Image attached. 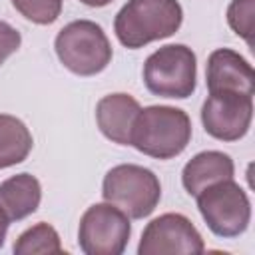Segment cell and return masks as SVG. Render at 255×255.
Segmentation results:
<instances>
[{
    "instance_id": "cell-1",
    "label": "cell",
    "mask_w": 255,
    "mask_h": 255,
    "mask_svg": "<svg viewBox=\"0 0 255 255\" xmlns=\"http://www.w3.org/2000/svg\"><path fill=\"white\" fill-rule=\"evenodd\" d=\"M191 139L189 116L171 106H147L135 116L129 145L155 159L179 155Z\"/></svg>"
},
{
    "instance_id": "cell-2",
    "label": "cell",
    "mask_w": 255,
    "mask_h": 255,
    "mask_svg": "<svg viewBox=\"0 0 255 255\" xmlns=\"http://www.w3.org/2000/svg\"><path fill=\"white\" fill-rule=\"evenodd\" d=\"M183 20L177 0H128L114 20V30L126 48H141L149 42L173 36Z\"/></svg>"
},
{
    "instance_id": "cell-3",
    "label": "cell",
    "mask_w": 255,
    "mask_h": 255,
    "mask_svg": "<svg viewBox=\"0 0 255 255\" xmlns=\"http://www.w3.org/2000/svg\"><path fill=\"white\" fill-rule=\"evenodd\" d=\"M64 68L76 76H96L112 62V44L100 24L74 20L66 24L54 42Z\"/></svg>"
},
{
    "instance_id": "cell-4",
    "label": "cell",
    "mask_w": 255,
    "mask_h": 255,
    "mask_svg": "<svg viewBox=\"0 0 255 255\" xmlns=\"http://www.w3.org/2000/svg\"><path fill=\"white\" fill-rule=\"evenodd\" d=\"M102 195L129 219H143L157 207L161 183L151 169L135 163H122L106 173Z\"/></svg>"
},
{
    "instance_id": "cell-5",
    "label": "cell",
    "mask_w": 255,
    "mask_h": 255,
    "mask_svg": "<svg viewBox=\"0 0 255 255\" xmlns=\"http://www.w3.org/2000/svg\"><path fill=\"white\" fill-rule=\"evenodd\" d=\"M197 60L185 44H167L147 56L143 64V82L153 96L189 98L195 92Z\"/></svg>"
},
{
    "instance_id": "cell-6",
    "label": "cell",
    "mask_w": 255,
    "mask_h": 255,
    "mask_svg": "<svg viewBox=\"0 0 255 255\" xmlns=\"http://www.w3.org/2000/svg\"><path fill=\"white\" fill-rule=\"evenodd\" d=\"M195 199L203 221L219 237H237L251 221V201L233 177L207 185Z\"/></svg>"
},
{
    "instance_id": "cell-7",
    "label": "cell",
    "mask_w": 255,
    "mask_h": 255,
    "mask_svg": "<svg viewBox=\"0 0 255 255\" xmlns=\"http://www.w3.org/2000/svg\"><path fill=\"white\" fill-rule=\"evenodd\" d=\"M129 235V217L108 201L90 205L78 227V243L86 255H120L128 247Z\"/></svg>"
},
{
    "instance_id": "cell-8",
    "label": "cell",
    "mask_w": 255,
    "mask_h": 255,
    "mask_svg": "<svg viewBox=\"0 0 255 255\" xmlns=\"http://www.w3.org/2000/svg\"><path fill=\"white\" fill-rule=\"evenodd\" d=\"M205 249L201 233L181 213H163L141 233L139 255H199Z\"/></svg>"
},
{
    "instance_id": "cell-9",
    "label": "cell",
    "mask_w": 255,
    "mask_h": 255,
    "mask_svg": "<svg viewBox=\"0 0 255 255\" xmlns=\"http://www.w3.org/2000/svg\"><path fill=\"white\" fill-rule=\"evenodd\" d=\"M253 120V96L219 92L209 94L201 106V124L205 131L219 141L241 139Z\"/></svg>"
},
{
    "instance_id": "cell-10",
    "label": "cell",
    "mask_w": 255,
    "mask_h": 255,
    "mask_svg": "<svg viewBox=\"0 0 255 255\" xmlns=\"http://www.w3.org/2000/svg\"><path fill=\"white\" fill-rule=\"evenodd\" d=\"M207 90L209 94L233 92L243 96L255 94V74L251 64L229 48L213 50L207 58Z\"/></svg>"
},
{
    "instance_id": "cell-11",
    "label": "cell",
    "mask_w": 255,
    "mask_h": 255,
    "mask_svg": "<svg viewBox=\"0 0 255 255\" xmlns=\"http://www.w3.org/2000/svg\"><path fill=\"white\" fill-rule=\"evenodd\" d=\"M139 104L129 94H110L104 96L96 106V122L100 131L120 145H129L131 128L135 116L139 114Z\"/></svg>"
},
{
    "instance_id": "cell-12",
    "label": "cell",
    "mask_w": 255,
    "mask_h": 255,
    "mask_svg": "<svg viewBox=\"0 0 255 255\" xmlns=\"http://www.w3.org/2000/svg\"><path fill=\"white\" fill-rule=\"evenodd\" d=\"M233 173H235L233 159L223 151L209 149V151H201L193 155L185 163L181 171V183L185 191L195 197L207 185L221 181V179H231Z\"/></svg>"
},
{
    "instance_id": "cell-13",
    "label": "cell",
    "mask_w": 255,
    "mask_h": 255,
    "mask_svg": "<svg viewBox=\"0 0 255 255\" xmlns=\"http://www.w3.org/2000/svg\"><path fill=\"white\" fill-rule=\"evenodd\" d=\"M42 199L40 181L30 173H18L0 183V207L6 211L10 221L32 215Z\"/></svg>"
},
{
    "instance_id": "cell-14",
    "label": "cell",
    "mask_w": 255,
    "mask_h": 255,
    "mask_svg": "<svg viewBox=\"0 0 255 255\" xmlns=\"http://www.w3.org/2000/svg\"><path fill=\"white\" fill-rule=\"evenodd\" d=\"M34 145L32 133L22 120L0 114V169L22 163Z\"/></svg>"
},
{
    "instance_id": "cell-15",
    "label": "cell",
    "mask_w": 255,
    "mask_h": 255,
    "mask_svg": "<svg viewBox=\"0 0 255 255\" xmlns=\"http://www.w3.org/2000/svg\"><path fill=\"white\" fill-rule=\"evenodd\" d=\"M12 249L16 255H58L64 251L58 231L44 221L20 233Z\"/></svg>"
},
{
    "instance_id": "cell-16",
    "label": "cell",
    "mask_w": 255,
    "mask_h": 255,
    "mask_svg": "<svg viewBox=\"0 0 255 255\" xmlns=\"http://www.w3.org/2000/svg\"><path fill=\"white\" fill-rule=\"evenodd\" d=\"M227 24L237 36H241L249 46H253L255 0H231L227 8Z\"/></svg>"
},
{
    "instance_id": "cell-17",
    "label": "cell",
    "mask_w": 255,
    "mask_h": 255,
    "mask_svg": "<svg viewBox=\"0 0 255 255\" xmlns=\"http://www.w3.org/2000/svg\"><path fill=\"white\" fill-rule=\"evenodd\" d=\"M12 6L34 24H52L62 12V0H12Z\"/></svg>"
},
{
    "instance_id": "cell-18",
    "label": "cell",
    "mask_w": 255,
    "mask_h": 255,
    "mask_svg": "<svg viewBox=\"0 0 255 255\" xmlns=\"http://www.w3.org/2000/svg\"><path fill=\"white\" fill-rule=\"evenodd\" d=\"M20 44H22L20 32L8 22L0 20V66L20 48Z\"/></svg>"
},
{
    "instance_id": "cell-19",
    "label": "cell",
    "mask_w": 255,
    "mask_h": 255,
    "mask_svg": "<svg viewBox=\"0 0 255 255\" xmlns=\"http://www.w3.org/2000/svg\"><path fill=\"white\" fill-rule=\"evenodd\" d=\"M8 227H10V217H8V215H6V211L0 207V247L4 245V239H6Z\"/></svg>"
},
{
    "instance_id": "cell-20",
    "label": "cell",
    "mask_w": 255,
    "mask_h": 255,
    "mask_svg": "<svg viewBox=\"0 0 255 255\" xmlns=\"http://www.w3.org/2000/svg\"><path fill=\"white\" fill-rule=\"evenodd\" d=\"M80 2L86 4V6H92V8H102V6L110 4L112 0H80Z\"/></svg>"
}]
</instances>
